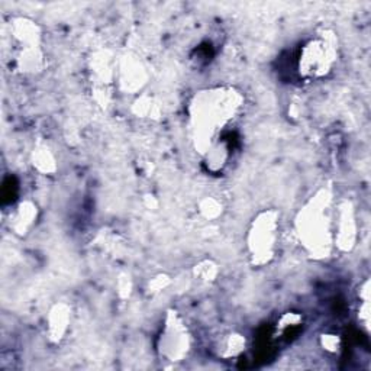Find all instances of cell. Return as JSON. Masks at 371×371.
I'll return each mask as SVG.
<instances>
[{"label": "cell", "instance_id": "cell-16", "mask_svg": "<svg viewBox=\"0 0 371 371\" xmlns=\"http://www.w3.org/2000/svg\"><path fill=\"white\" fill-rule=\"evenodd\" d=\"M245 349V338L241 334H231L224 341L221 356L225 358L237 357Z\"/></svg>", "mask_w": 371, "mask_h": 371}, {"label": "cell", "instance_id": "cell-15", "mask_svg": "<svg viewBox=\"0 0 371 371\" xmlns=\"http://www.w3.org/2000/svg\"><path fill=\"white\" fill-rule=\"evenodd\" d=\"M132 112L138 116V118L159 119L161 115V106L157 101L152 99V97L141 96L132 105Z\"/></svg>", "mask_w": 371, "mask_h": 371}, {"label": "cell", "instance_id": "cell-21", "mask_svg": "<svg viewBox=\"0 0 371 371\" xmlns=\"http://www.w3.org/2000/svg\"><path fill=\"white\" fill-rule=\"evenodd\" d=\"M168 284H170V279L167 276H159V277H155L150 283V291L151 293H157V291L166 289Z\"/></svg>", "mask_w": 371, "mask_h": 371}, {"label": "cell", "instance_id": "cell-8", "mask_svg": "<svg viewBox=\"0 0 371 371\" xmlns=\"http://www.w3.org/2000/svg\"><path fill=\"white\" fill-rule=\"evenodd\" d=\"M116 82L126 94H135L148 83V71L138 57L124 55L116 66Z\"/></svg>", "mask_w": 371, "mask_h": 371}, {"label": "cell", "instance_id": "cell-13", "mask_svg": "<svg viewBox=\"0 0 371 371\" xmlns=\"http://www.w3.org/2000/svg\"><path fill=\"white\" fill-rule=\"evenodd\" d=\"M32 164L36 171L43 174H52L57 171L55 157L47 145H38L32 151Z\"/></svg>", "mask_w": 371, "mask_h": 371}, {"label": "cell", "instance_id": "cell-11", "mask_svg": "<svg viewBox=\"0 0 371 371\" xmlns=\"http://www.w3.org/2000/svg\"><path fill=\"white\" fill-rule=\"evenodd\" d=\"M16 63L19 70H22L24 73L41 71L45 64L41 47H22L16 58Z\"/></svg>", "mask_w": 371, "mask_h": 371}, {"label": "cell", "instance_id": "cell-5", "mask_svg": "<svg viewBox=\"0 0 371 371\" xmlns=\"http://www.w3.org/2000/svg\"><path fill=\"white\" fill-rule=\"evenodd\" d=\"M190 347V332L183 319L175 312H168L159 338L160 356L167 361L179 363L187 357Z\"/></svg>", "mask_w": 371, "mask_h": 371}, {"label": "cell", "instance_id": "cell-12", "mask_svg": "<svg viewBox=\"0 0 371 371\" xmlns=\"http://www.w3.org/2000/svg\"><path fill=\"white\" fill-rule=\"evenodd\" d=\"M36 206L27 201V202H22L21 205L17 206L16 209V213L13 217V222H12V228L15 232L17 233H27L28 229L35 224L36 221Z\"/></svg>", "mask_w": 371, "mask_h": 371}, {"label": "cell", "instance_id": "cell-18", "mask_svg": "<svg viewBox=\"0 0 371 371\" xmlns=\"http://www.w3.org/2000/svg\"><path fill=\"white\" fill-rule=\"evenodd\" d=\"M218 265L210 260H205L194 267V275L205 283H212L218 276Z\"/></svg>", "mask_w": 371, "mask_h": 371}, {"label": "cell", "instance_id": "cell-10", "mask_svg": "<svg viewBox=\"0 0 371 371\" xmlns=\"http://www.w3.org/2000/svg\"><path fill=\"white\" fill-rule=\"evenodd\" d=\"M12 35L21 47H38L41 41V31L29 19H16L12 25Z\"/></svg>", "mask_w": 371, "mask_h": 371}, {"label": "cell", "instance_id": "cell-1", "mask_svg": "<svg viewBox=\"0 0 371 371\" xmlns=\"http://www.w3.org/2000/svg\"><path fill=\"white\" fill-rule=\"evenodd\" d=\"M242 96L232 87H210L193 96L189 106L190 131L196 151L205 155L218 135L237 118Z\"/></svg>", "mask_w": 371, "mask_h": 371}, {"label": "cell", "instance_id": "cell-6", "mask_svg": "<svg viewBox=\"0 0 371 371\" xmlns=\"http://www.w3.org/2000/svg\"><path fill=\"white\" fill-rule=\"evenodd\" d=\"M116 63L109 51H97L90 60L93 94L101 106H108L112 97V86L116 80Z\"/></svg>", "mask_w": 371, "mask_h": 371}, {"label": "cell", "instance_id": "cell-3", "mask_svg": "<svg viewBox=\"0 0 371 371\" xmlns=\"http://www.w3.org/2000/svg\"><path fill=\"white\" fill-rule=\"evenodd\" d=\"M279 218L277 210H264L254 218L247 235V247L254 265H265L272 259L279 240Z\"/></svg>", "mask_w": 371, "mask_h": 371}, {"label": "cell", "instance_id": "cell-4", "mask_svg": "<svg viewBox=\"0 0 371 371\" xmlns=\"http://www.w3.org/2000/svg\"><path fill=\"white\" fill-rule=\"evenodd\" d=\"M337 41L332 35H321L306 43L299 55L298 70L307 80L326 77L337 61Z\"/></svg>", "mask_w": 371, "mask_h": 371}, {"label": "cell", "instance_id": "cell-20", "mask_svg": "<svg viewBox=\"0 0 371 371\" xmlns=\"http://www.w3.org/2000/svg\"><path fill=\"white\" fill-rule=\"evenodd\" d=\"M132 290V280L129 279L128 275H122L118 280V291L122 298H128L131 295Z\"/></svg>", "mask_w": 371, "mask_h": 371}, {"label": "cell", "instance_id": "cell-9", "mask_svg": "<svg viewBox=\"0 0 371 371\" xmlns=\"http://www.w3.org/2000/svg\"><path fill=\"white\" fill-rule=\"evenodd\" d=\"M71 309L67 303H57L51 307L47 318V332L48 338L52 342H60L70 325Z\"/></svg>", "mask_w": 371, "mask_h": 371}, {"label": "cell", "instance_id": "cell-17", "mask_svg": "<svg viewBox=\"0 0 371 371\" xmlns=\"http://www.w3.org/2000/svg\"><path fill=\"white\" fill-rule=\"evenodd\" d=\"M199 212L205 219L213 221V219H218L221 217L222 212H224V208H222V203L219 201L208 196L199 202Z\"/></svg>", "mask_w": 371, "mask_h": 371}, {"label": "cell", "instance_id": "cell-2", "mask_svg": "<svg viewBox=\"0 0 371 371\" xmlns=\"http://www.w3.org/2000/svg\"><path fill=\"white\" fill-rule=\"evenodd\" d=\"M295 226L298 238L310 257L323 260L330 256L334 247V214L329 189L318 190L309 199L299 210Z\"/></svg>", "mask_w": 371, "mask_h": 371}, {"label": "cell", "instance_id": "cell-19", "mask_svg": "<svg viewBox=\"0 0 371 371\" xmlns=\"http://www.w3.org/2000/svg\"><path fill=\"white\" fill-rule=\"evenodd\" d=\"M321 344L329 353H337L341 348V340L337 335H322Z\"/></svg>", "mask_w": 371, "mask_h": 371}, {"label": "cell", "instance_id": "cell-14", "mask_svg": "<svg viewBox=\"0 0 371 371\" xmlns=\"http://www.w3.org/2000/svg\"><path fill=\"white\" fill-rule=\"evenodd\" d=\"M205 159L208 161V167L210 171H219L226 166L229 159V147L226 143L217 141L210 150L205 154Z\"/></svg>", "mask_w": 371, "mask_h": 371}, {"label": "cell", "instance_id": "cell-7", "mask_svg": "<svg viewBox=\"0 0 371 371\" xmlns=\"http://www.w3.org/2000/svg\"><path fill=\"white\" fill-rule=\"evenodd\" d=\"M357 241V221L353 203L344 199L338 203L334 214V245L349 252Z\"/></svg>", "mask_w": 371, "mask_h": 371}]
</instances>
